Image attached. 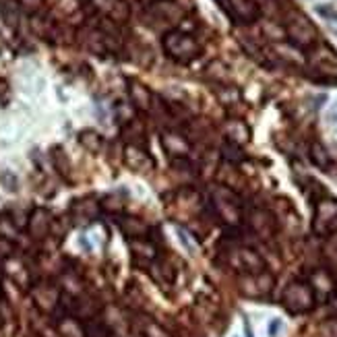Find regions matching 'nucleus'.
<instances>
[{
  "instance_id": "4",
  "label": "nucleus",
  "mask_w": 337,
  "mask_h": 337,
  "mask_svg": "<svg viewBox=\"0 0 337 337\" xmlns=\"http://www.w3.org/2000/svg\"><path fill=\"white\" fill-rule=\"evenodd\" d=\"M282 304L292 315H304V312H310L317 306V298H315L312 288L308 286V282L296 280V282H289L282 292Z\"/></svg>"
},
{
  "instance_id": "5",
  "label": "nucleus",
  "mask_w": 337,
  "mask_h": 337,
  "mask_svg": "<svg viewBox=\"0 0 337 337\" xmlns=\"http://www.w3.org/2000/svg\"><path fill=\"white\" fill-rule=\"evenodd\" d=\"M284 29H286V38L289 40L292 46H296V48H312V46H317V42H319L317 27L302 13L289 15L286 19Z\"/></svg>"
},
{
  "instance_id": "17",
  "label": "nucleus",
  "mask_w": 337,
  "mask_h": 337,
  "mask_svg": "<svg viewBox=\"0 0 337 337\" xmlns=\"http://www.w3.org/2000/svg\"><path fill=\"white\" fill-rule=\"evenodd\" d=\"M56 331L60 337H87L85 335V325L77 321V317L62 312L60 317H56Z\"/></svg>"
},
{
  "instance_id": "12",
  "label": "nucleus",
  "mask_w": 337,
  "mask_h": 337,
  "mask_svg": "<svg viewBox=\"0 0 337 337\" xmlns=\"http://www.w3.org/2000/svg\"><path fill=\"white\" fill-rule=\"evenodd\" d=\"M161 149L166 151V155L170 159H182V157H191L193 153V143L187 135H182L178 131H164L159 137Z\"/></svg>"
},
{
  "instance_id": "24",
  "label": "nucleus",
  "mask_w": 337,
  "mask_h": 337,
  "mask_svg": "<svg viewBox=\"0 0 337 337\" xmlns=\"http://www.w3.org/2000/svg\"><path fill=\"white\" fill-rule=\"evenodd\" d=\"M122 135H124L126 145H141V139L145 137V126H143L141 120L131 118L129 122H126Z\"/></svg>"
},
{
  "instance_id": "2",
  "label": "nucleus",
  "mask_w": 337,
  "mask_h": 337,
  "mask_svg": "<svg viewBox=\"0 0 337 337\" xmlns=\"http://www.w3.org/2000/svg\"><path fill=\"white\" fill-rule=\"evenodd\" d=\"M161 46H164V52L172 58V60H176L180 64H189L201 54L199 40H196L193 33L180 31V29L166 31L164 38H161Z\"/></svg>"
},
{
  "instance_id": "8",
  "label": "nucleus",
  "mask_w": 337,
  "mask_h": 337,
  "mask_svg": "<svg viewBox=\"0 0 337 337\" xmlns=\"http://www.w3.org/2000/svg\"><path fill=\"white\" fill-rule=\"evenodd\" d=\"M145 15L155 21L157 25H168L172 29L178 27V23L187 17V10H184L176 0H155V2H149L145 8Z\"/></svg>"
},
{
  "instance_id": "25",
  "label": "nucleus",
  "mask_w": 337,
  "mask_h": 337,
  "mask_svg": "<svg viewBox=\"0 0 337 337\" xmlns=\"http://www.w3.org/2000/svg\"><path fill=\"white\" fill-rule=\"evenodd\" d=\"M120 226H122V232L129 238H143L149 232V228L145 226L143 219H137V217H124Z\"/></svg>"
},
{
  "instance_id": "16",
  "label": "nucleus",
  "mask_w": 337,
  "mask_h": 337,
  "mask_svg": "<svg viewBox=\"0 0 337 337\" xmlns=\"http://www.w3.org/2000/svg\"><path fill=\"white\" fill-rule=\"evenodd\" d=\"M52 215L46 209H33L31 215L27 217V232L33 240H44L52 232Z\"/></svg>"
},
{
  "instance_id": "19",
  "label": "nucleus",
  "mask_w": 337,
  "mask_h": 337,
  "mask_svg": "<svg viewBox=\"0 0 337 337\" xmlns=\"http://www.w3.org/2000/svg\"><path fill=\"white\" fill-rule=\"evenodd\" d=\"M273 56H277L286 64H294V66L306 64V58L300 54V48H296V46H292V44H286V42H275Z\"/></svg>"
},
{
  "instance_id": "15",
  "label": "nucleus",
  "mask_w": 337,
  "mask_h": 337,
  "mask_svg": "<svg viewBox=\"0 0 337 337\" xmlns=\"http://www.w3.org/2000/svg\"><path fill=\"white\" fill-rule=\"evenodd\" d=\"M122 159H124L126 168L133 170V172L153 170V157L147 153V149H143V145H124Z\"/></svg>"
},
{
  "instance_id": "29",
  "label": "nucleus",
  "mask_w": 337,
  "mask_h": 337,
  "mask_svg": "<svg viewBox=\"0 0 337 337\" xmlns=\"http://www.w3.org/2000/svg\"><path fill=\"white\" fill-rule=\"evenodd\" d=\"M226 135H228V141L240 145L242 141H246V137H248V129H246V126H244L242 122L234 120V122H230V124L226 126Z\"/></svg>"
},
{
  "instance_id": "30",
  "label": "nucleus",
  "mask_w": 337,
  "mask_h": 337,
  "mask_svg": "<svg viewBox=\"0 0 337 337\" xmlns=\"http://www.w3.org/2000/svg\"><path fill=\"white\" fill-rule=\"evenodd\" d=\"M222 155H224V159L228 161V164H240V161H244V153H242V149H240V145H236V143H232V141H226L224 143V147H222Z\"/></svg>"
},
{
  "instance_id": "6",
  "label": "nucleus",
  "mask_w": 337,
  "mask_h": 337,
  "mask_svg": "<svg viewBox=\"0 0 337 337\" xmlns=\"http://www.w3.org/2000/svg\"><path fill=\"white\" fill-rule=\"evenodd\" d=\"M226 265L230 269L238 271L240 275H252V273H259V271H265V259L261 254L250 248V246H232L228 252H226Z\"/></svg>"
},
{
  "instance_id": "40",
  "label": "nucleus",
  "mask_w": 337,
  "mask_h": 337,
  "mask_svg": "<svg viewBox=\"0 0 337 337\" xmlns=\"http://www.w3.org/2000/svg\"><path fill=\"white\" fill-rule=\"evenodd\" d=\"M6 97H8V85L4 79H0V103H4Z\"/></svg>"
},
{
  "instance_id": "20",
  "label": "nucleus",
  "mask_w": 337,
  "mask_h": 337,
  "mask_svg": "<svg viewBox=\"0 0 337 337\" xmlns=\"http://www.w3.org/2000/svg\"><path fill=\"white\" fill-rule=\"evenodd\" d=\"M129 246L137 259H145V261H153L157 259V246L151 242L147 236L143 238H129Z\"/></svg>"
},
{
  "instance_id": "33",
  "label": "nucleus",
  "mask_w": 337,
  "mask_h": 337,
  "mask_svg": "<svg viewBox=\"0 0 337 337\" xmlns=\"http://www.w3.org/2000/svg\"><path fill=\"white\" fill-rule=\"evenodd\" d=\"M263 33H265V38H269L273 42H284V38H286V29L282 25H275L273 21H265Z\"/></svg>"
},
{
  "instance_id": "41",
  "label": "nucleus",
  "mask_w": 337,
  "mask_h": 337,
  "mask_svg": "<svg viewBox=\"0 0 337 337\" xmlns=\"http://www.w3.org/2000/svg\"><path fill=\"white\" fill-rule=\"evenodd\" d=\"M0 300H2V288H0Z\"/></svg>"
},
{
  "instance_id": "31",
  "label": "nucleus",
  "mask_w": 337,
  "mask_h": 337,
  "mask_svg": "<svg viewBox=\"0 0 337 337\" xmlns=\"http://www.w3.org/2000/svg\"><path fill=\"white\" fill-rule=\"evenodd\" d=\"M52 161H54V168L66 178L68 172H71V161H68L66 153H64L60 147H54V149H52Z\"/></svg>"
},
{
  "instance_id": "22",
  "label": "nucleus",
  "mask_w": 337,
  "mask_h": 337,
  "mask_svg": "<svg viewBox=\"0 0 337 337\" xmlns=\"http://www.w3.org/2000/svg\"><path fill=\"white\" fill-rule=\"evenodd\" d=\"M71 211L77 219H81V222H91V219L99 213V205L91 199H81V201H75Z\"/></svg>"
},
{
  "instance_id": "13",
  "label": "nucleus",
  "mask_w": 337,
  "mask_h": 337,
  "mask_svg": "<svg viewBox=\"0 0 337 337\" xmlns=\"http://www.w3.org/2000/svg\"><path fill=\"white\" fill-rule=\"evenodd\" d=\"M246 222H248V228H250L252 234H257L263 240L273 238L275 232H277L275 215L271 211H267V209H261V207L250 209L248 215H246Z\"/></svg>"
},
{
  "instance_id": "27",
  "label": "nucleus",
  "mask_w": 337,
  "mask_h": 337,
  "mask_svg": "<svg viewBox=\"0 0 337 337\" xmlns=\"http://www.w3.org/2000/svg\"><path fill=\"white\" fill-rule=\"evenodd\" d=\"M153 267L155 269H159L153 277L155 280L159 282L161 280V284H174V280H176V269H174V267L168 263V261H159V259H153Z\"/></svg>"
},
{
  "instance_id": "3",
  "label": "nucleus",
  "mask_w": 337,
  "mask_h": 337,
  "mask_svg": "<svg viewBox=\"0 0 337 337\" xmlns=\"http://www.w3.org/2000/svg\"><path fill=\"white\" fill-rule=\"evenodd\" d=\"M306 64L312 71V79L321 83H337V52L327 44H317L306 56Z\"/></svg>"
},
{
  "instance_id": "1",
  "label": "nucleus",
  "mask_w": 337,
  "mask_h": 337,
  "mask_svg": "<svg viewBox=\"0 0 337 337\" xmlns=\"http://www.w3.org/2000/svg\"><path fill=\"white\" fill-rule=\"evenodd\" d=\"M209 207L215 219L224 222L226 226L236 228L242 222V199L236 191H232L224 184H215L209 194Z\"/></svg>"
},
{
  "instance_id": "23",
  "label": "nucleus",
  "mask_w": 337,
  "mask_h": 337,
  "mask_svg": "<svg viewBox=\"0 0 337 337\" xmlns=\"http://www.w3.org/2000/svg\"><path fill=\"white\" fill-rule=\"evenodd\" d=\"M79 143L83 145L89 153H99L103 149V137L96 131H91V129H85V131L79 133Z\"/></svg>"
},
{
  "instance_id": "18",
  "label": "nucleus",
  "mask_w": 337,
  "mask_h": 337,
  "mask_svg": "<svg viewBox=\"0 0 337 337\" xmlns=\"http://www.w3.org/2000/svg\"><path fill=\"white\" fill-rule=\"evenodd\" d=\"M129 99L133 103V108L137 110H143V112H149L153 108V94L149 91V87H145L143 83H133L129 85Z\"/></svg>"
},
{
  "instance_id": "39",
  "label": "nucleus",
  "mask_w": 337,
  "mask_h": 337,
  "mask_svg": "<svg viewBox=\"0 0 337 337\" xmlns=\"http://www.w3.org/2000/svg\"><path fill=\"white\" fill-rule=\"evenodd\" d=\"M6 180V189L8 191H17V178L13 176L10 172H4V176H2V182Z\"/></svg>"
},
{
  "instance_id": "26",
  "label": "nucleus",
  "mask_w": 337,
  "mask_h": 337,
  "mask_svg": "<svg viewBox=\"0 0 337 337\" xmlns=\"http://www.w3.org/2000/svg\"><path fill=\"white\" fill-rule=\"evenodd\" d=\"M310 159H312V164H315L317 168H321V170H329V168H331V155H329V151L325 149V145L319 143V141H315V143L310 145Z\"/></svg>"
},
{
  "instance_id": "21",
  "label": "nucleus",
  "mask_w": 337,
  "mask_h": 337,
  "mask_svg": "<svg viewBox=\"0 0 337 337\" xmlns=\"http://www.w3.org/2000/svg\"><path fill=\"white\" fill-rule=\"evenodd\" d=\"M4 267H6L8 277H10V280H13L19 288H29V273H27V269H25V265H23L19 259L6 257V259H4Z\"/></svg>"
},
{
  "instance_id": "9",
  "label": "nucleus",
  "mask_w": 337,
  "mask_h": 337,
  "mask_svg": "<svg viewBox=\"0 0 337 337\" xmlns=\"http://www.w3.org/2000/svg\"><path fill=\"white\" fill-rule=\"evenodd\" d=\"M31 298L42 312L54 315V312L60 308L62 289H60V286H56L52 282H40V284L31 286Z\"/></svg>"
},
{
  "instance_id": "38",
  "label": "nucleus",
  "mask_w": 337,
  "mask_h": 337,
  "mask_svg": "<svg viewBox=\"0 0 337 337\" xmlns=\"http://www.w3.org/2000/svg\"><path fill=\"white\" fill-rule=\"evenodd\" d=\"M327 315L331 319H337V289H335V294L327 300Z\"/></svg>"
},
{
  "instance_id": "34",
  "label": "nucleus",
  "mask_w": 337,
  "mask_h": 337,
  "mask_svg": "<svg viewBox=\"0 0 337 337\" xmlns=\"http://www.w3.org/2000/svg\"><path fill=\"white\" fill-rule=\"evenodd\" d=\"M207 75L211 77L215 83H222V81H226V77H228V68L222 62H211L207 66Z\"/></svg>"
},
{
  "instance_id": "35",
  "label": "nucleus",
  "mask_w": 337,
  "mask_h": 337,
  "mask_svg": "<svg viewBox=\"0 0 337 337\" xmlns=\"http://www.w3.org/2000/svg\"><path fill=\"white\" fill-rule=\"evenodd\" d=\"M323 254H325V257H327L331 263H337V234H331V236L325 238Z\"/></svg>"
},
{
  "instance_id": "37",
  "label": "nucleus",
  "mask_w": 337,
  "mask_h": 337,
  "mask_svg": "<svg viewBox=\"0 0 337 337\" xmlns=\"http://www.w3.org/2000/svg\"><path fill=\"white\" fill-rule=\"evenodd\" d=\"M317 13H319L323 19H327V21H337V10H335L331 4H319V6H317Z\"/></svg>"
},
{
  "instance_id": "10",
  "label": "nucleus",
  "mask_w": 337,
  "mask_h": 337,
  "mask_svg": "<svg viewBox=\"0 0 337 337\" xmlns=\"http://www.w3.org/2000/svg\"><path fill=\"white\" fill-rule=\"evenodd\" d=\"M230 19L242 25H250V23L259 21L261 17V6L254 0H217Z\"/></svg>"
},
{
  "instance_id": "28",
  "label": "nucleus",
  "mask_w": 337,
  "mask_h": 337,
  "mask_svg": "<svg viewBox=\"0 0 337 337\" xmlns=\"http://www.w3.org/2000/svg\"><path fill=\"white\" fill-rule=\"evenodd\" d=\"M139 331H141V337H170V333L164 327H159V325L151 319H141Z\"/></svg>"
},
{
  "instance_id": "36",
  "label": "nucleus",
  "mask_w": 337,
  "mask_h": 337,
  "mask_svg": "<svg viewBox=\"0 0 337 337\" xmlns=\"http://www.w3.org/2000/svg\"><path fill=\"white\" fill-rule=\"evenodd\" d=\"M99 207L106 209V211H110V213H120L122 209H124V203L118 199V196L110 194V196H106V199H103V203H101Z\"/></svg>"
},
{
  "instance_id": "14",
  "label": "nucleus",
  "mask_w": 337,
  "mask_h": 337,
  "mask_svg": "<svg viewBox=\"0 0 337 337\" xmlns=\"http://www.w3.org/2000/svg\"><path fill=\"white\" fill-rule=\"evenodd\" d=\"M306 282L312 288V292H315L317 302H327L335 294V289H337V282H335L333 273L329 269H325V267L312 271Z\"/></svg>"
},
{
  "instance_id": "32",
  "label": "nucleus",
  "mask_w": 337,
  "mask_h": 337,
  "mask_svg": "<svg viewBox=\"0 0 337 337\" xmlns=\"http://www.w3.org/2000/svg\"><path fill=\"white\" fill-rule=\"evenodd\" d=\"M0 236L6 238L8 242L19 236V226L10 217H0Z\"/></svg>"
},
{
  "instance_id": "7",
  "label": "nucleus",
  "mask_w": 337,
  "mask_h": 337,
  "mask_svg": "<svg viewBox=\"0 0 337 337\" xmlns=\"http://www.w3.org/2000/svg\"><path fill=\"white\" fill-rule=\"evenodd\" d=\"M312 232L321 238L337 234V201L323 196L315 203V219H312Z\"/></svg>"
},
{
  "instance_id": "11",
  "label": "nucleus",
  "mask_w": 337,
  "mask_h": 337,
  "mask_svg": "<svg viewBox=\"0 0 337 337\" xmlns=\"http://www.w3.org/2000/svg\"><path fill=\"white\" fill-rule=\"evenodd\" d=\"M275 277L269 271H259L252 275H242L240 277V292L248 298H263L273 289Z\"/></svg>"
}]
</instances>
